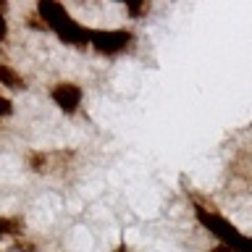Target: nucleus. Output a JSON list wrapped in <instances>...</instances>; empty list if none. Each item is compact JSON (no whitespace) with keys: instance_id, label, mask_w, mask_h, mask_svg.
<instances>
[{"instance_id":"1","label":"nucleus","mask_w":252,"mask_h":252,"mask_svg":"<svg viewBox=\"0 0 252 252\" xmlns=\"http://www.w3.org/2000/svg\"><path fill=\"white\" fill-rule=\"evenodd\" d=\"M37 13L42 16L45 27L50 32H55V37L63 39L66 45H74V47H87V45H90V29L82 27L79 21H74V16H71L61 3L39 0V3H37Z\"/></svg>"},{"instance_id":"2","label":"nucleus","mask_w":252,"mask_h":252,"mask_svg":"<svg viewBox=\"0 0 252 252\" xmlns=\"http://www.w3.org/2000/svg\"><path fill=\"white\" fill-rule=\"evenodd\" d=\"M194 216H197V220H200V226L208 228V231L216 236L220 244H226V247H231L236 252H250L252 239H250V236H244L239 228L231 223V220H226L223 216H218V213L202 208V205H194Z\"/></svg>"},{"instance_id":"3","label":"nucleus","mask_w":252,"mask_h":252,"mask_svg":"<svg viewBox=\"0 0 252 252\" xmlns=\"http://www.w3.org/2000/svg\"><path fill=\"white\" fill-rule=\"evenodd\" d=\"M134 34L129 29H90V45L100 55H118L131 45Z\"/></svg>"},{"instance_id":"4","label":"nucleus","mask_w":252,"mask_h":252,"mask_svg":"<svg viewBox=\"0 0 252 252\" xmlns=\"http://www.w3.org/2000/svg\"><path fill=\"white\" fill-rule=\"evenodd\" d=\"M50 97L53 102L58 105L63 113H76L79 105H82V87L74 84V82H58V84H53V90H50Z\"/></svg>"},{"instance_id":"5","label":"nucleus","mask_w":252,"mask_h":252,"mask_svg":"<svg viewBox=\"0 0 252 252\" xmlns=\"http://www.w3.org/2000/svg\"><path fill=\"white\" fill-rule=\"evenodd\" d=\"M0 84L8 87V90H24V76L16 74L11 66H5V63H0Z\"/></svg>"},{"instance_id":"6","label":"nucleus","mask_w":252,"mask_h":252,"mask_svg":"<svg viewBox=\"0 0 252 252\" xmlns=\"http://www.w3.org/2000/svg\"><path fill=\"white\" fill-rule=\"evenodd\" d=\"M8 234H21V220L19 218H0V239Z\"/></svg>"},{"instance_id":"7","label":"nucleus","mask_w":252,"mask_h":252,"mask_svg":"<svg viewBox=\"0 0 252 252\" xmlns=\"http://www.w3.org/2000/svg\"><path fill=\"white\" fill-rule=\"evenodd\" d=\"M13 113V102L8 100V97H0V118H5V116H11Z\"/></svg>"},{"instance_id":"8","label":"nucleus","mask_w":252,"mask_h":252,"mask_svg":"<svg viewBox=\"0 0 252 252\" xmlns=\"http://www.w3.org/2000/svg\"><path fill=\"white\" fill-rule=\"evenodd\" d=\"M3 3H0V39H5V34H8V24H5V16H3Z\"/></svg>"},{"instance_id":"9","label":"nucleus","mask_w":252,"mask_h":252,"mask_svg":"<svg viewBox=\"0 0 252 252\" xmlns=\"http://www.w3.org/2000/svg\"><path fill=\"white\" fill-rule=\"evenodd\" d=\"M126 8H129V11H131L134 16H137V13H142V11H145V5H134V3H129V5H126Z\"/></svg>"},{"instance_id":"10","label":"nucleus","mask_w":252,"mask_h":252,"mask_svg":"<svg viewBox=\"0 0 252 252\" xmlns=\"http://www.w3.org/2000/svg\"><path fill=\"white\" fill-rule=\"evenodd\" d=\"M116 252H131V250H129V247H126V244H121V247H118Z\"/></svg>"}]
</instances>
